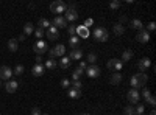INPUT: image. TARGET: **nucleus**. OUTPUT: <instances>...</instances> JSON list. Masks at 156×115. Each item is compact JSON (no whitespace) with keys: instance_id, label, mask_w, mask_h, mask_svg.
Masks as SVG:
<instances>
[{"instance_id":"obj_1","label":"nucleus","mask_w":156,"mask_h":115,"mask_svg":"<svg viewBox=\"0 0 156 115\" xmlns=\"http://www.w3.org/2000/svg\"><path fill=\"white\" fill-rule=\"evenodd\" d=\"M147 79H148V76L145 73H136L131 76V79H129V84H131L133 89H140V87H144L147 84Z\"/></svg>"},{"instance_id":"obj_2","label":"nucleus","mask_w":156,"mask_h":115,"mask_svg":"<svg viewBox=\"0 0 156 115\" xmlns=\"http://www.w3.org/2000/svg\"><path fill=\"white\" fill-rule=\"evenodd\" d=\"M94 37H95V41H97V42H106V41H108V37H109L108 30H106V28H103V27H97V28L94 30Z\"/></svg>"},{"instance_id":"obj_3","label":"nucleus","mask_w":156,"mask_h":115,"mask_svg":"<svg viewBox=\"0 0 156 115\" xmlns=\"http://www.w3.org/2000/svg\"><path fill=\"white\" fill-rule=\"evenodd\" d=\"M66 9H67V5L64 2H61V0H55V2L50 5V11L53 12V14H56V16H59L61 12H64Z\"/></svg>"},{"instance_id":"obj_4","label":"nucleus","mask_w":156,"mask_h":115,"mask_svg":"<svg viewBox=\"0 0 156 115\" xmlns=\"http://www.w3.org/2000/svg\"><path fill=\"white\" fill-rule=\"evenodd\" d=\"M64 53H66V47H64L62 44H58L55 48H51V50H48V55H50V58L53 59V58H62L64 56Z\"/></svg>"},{"instance_id":"obj_5","label":"nucleus","mask_w":156,"mask_h":115,"mask_svg":"<svg viewBox=\"0 0 156 115\" xmlns=\"http://www.w3.org/2000/svg\"><path fill=\"white\" fill-rule=\"evenodd\" d=\"M126 98H128L129 103H131V106H136L140 101V93H139V90H136V89H131V90H128Z\"/></svg>"},{"instance_id":"obj_6","label":"nucleus","mask_w":156,"mask_h":115,"mask_svg":"<svg viewBox=\"0 0 156 115\" xmlns=\"http://www.w3.org/2000/svg\"><path fill=\"white\" fill-rule=\"evenodd\" d=\"M33 50H34V53H36V55L42 56L44 53L48 52V47H47V44H45L44 41H36L34 45H33Z\"/></svg>"},{"instance_id":"obj_7","label":"nucleus","mask_w":156,"mask_h":115,"mask_svg":"<svg viewBox=\"0 0 156 115\" xmlns=\"http://www.w3.org/2000/svg\"><path fill=\"white\" fill-rule=\"evenodd\" d=\"M122 66H123V62L120 59H109L108 64H106V67L109 70H114V72H120L122 70Z\"/></svg>"},{"instance_id":"obj_8","label":"nucleus","mask_w":156,"mask_h":115,"mask_svg":"<svg viewBox=\"0 0 156 115\" xmlns=\"http://www.w3.org/2000/svg\"><path fill=\"white\" fill-rule=\"evenodd\" d=\"M64 19H66L67 23H69V22H75V20L78 19V12H76V9H73V8H67L66 11H64Z\"/></svg>"},{"instance_id":"obj_9","label":"nucleus","mask_w":156,"mask_h":115,"mask_svg":"<svg viewBox=\"0 0 156 115\" xmlns=\"http://www.w3.org/2000/svg\"><path fill=\"white\" fill-rule=\"evenodd\" d=\"M11 76H12V70H11L8 66H2V67H0V79L9 81Z\"/></svg>"},{"instance_id":"obj_10","label":"nucleus","mask_w":156,"mask_h":115,"mask_svg":"<svg viewBox=\"0 0 156 115\" xmlns=\"http://www.w3.org/2000/svg\"><path fill=\"white\" fill-rule=\"evenodd\" d=\"M86 75L89 76V78H98L100 76V69L95 66V64L94 66H87L86 67Z\"/></svg>"},{"instance_id":"obj_11","label":"nucleus","mask_w":156,"mask_h":115,"mask_svg":"<svg viewBox=\"0 0 156 115\" xmlns=\"http://www.w3.org/2000/svg\"><path fill=\"white\" fill-rule=\"evenodd\" d=\"M136 41L140 42V44H147V42L150 41V33L145 31V28L140 30V31L137 33V36H136Z\"/></svg>"},{"instance_id":"obj_12","label":"nucleus","mask_w":156,"mask_h":115,"mask_svg":"<svg viewBox=\"0 0 156 115\" xmlns=\"http://www.w3.org/2000/svg\"><path fill=\"white\" fill-rule=\"evenodd\" d=\"M151 66V61L148 58H142L139 62H137V69H139V73H144L148 67Z\"/></svg>"},{"instance_id":"obj_13","label":"nucleus","mask_w":156,"mask_h":115,"mask_svg":"<svg viewBox=\"0 0 156 115\" xmlns=\"http://www.w3.org/2000/svg\"><path fill=\"white\" fill-rule=\"evenodd\" d=\"M45 36L48 37L50 41H56L58 37H59V31H58V28H55L53 25H51L48 30H45Z\"/></svg>"},{"instance_id":"obj_14","label":"nucleus","mask_w":156,"mask_h":115,"mask_svg":"<svg viewBox=\"0 0 156 115\" xmlns=\"http://www.w3.org/2000/svg\"><path fill=\"white\" fill-rule=\"evenodd\" d=\"M83 56V50L78 47V48H72L70 50V53H69V59L70 61H80Z\"/></svg>"},{"instance_id":"obj_15","label":"nucleus","mask_w":156,"mask_h":115,"mask_svg":"<svg viewBox=\"0 0 156 115\" xmlns=\"http://www.w3.org/2000/svg\"><path fill=\"white\" fill-rule=\"evenodd\" d=\"M17 87H19V83H17V81L9 79V81H6V84H5V90H6L8 93H14V92L17 90Z\"/></svg>"},{"instance_id":"obj_16","label":"nucleus","mask_w":156,"mask_h":115,"mask_svg":"<svg viewBox=\"0 0 156 115\" xmlns=\"http://www.w3.org/2000/svg\"><path fill=\"white\" fill-rule=\"evenodd\" d=\"M53 27L55 28H66L67 27V22H66V19H64L62 16H55V19H53Z\"/></svg>"},{"instance_id":"obj_17","label":"nucleus","mask_w":156,"mask_h":115,"mask_svg":"<svg viewBox=\"0 0 156 115\" xmlns=\"http://www.w3.org/2000/svg\"><path fill=\"white\" fill-rule=\"evenodd\" d=\"M31 73L34 76H42L45 73V67H44V64H34L33 69H31Z\"/></svg>"},{"instance_id":"obj_18","label":"nucleus","mask_w":156,"mask_h":115,"mask_svg":"<svg viewBox=\"0 0 156 115\" xmlns=\"http://www.w3.org/2000/svg\"><path fill=\"white\" fill-rule=\"evenodd\" d=\"M109 83L114 84V86L120 84V83H122V75H120V72H114V73L111 75V78H109Z\"/></svg>"},{"instance_id":"obj_19","label":"nucleus","mask_w":156,"mask_h":115,"mask_svg":"<svg viewBox=\"0 0 156 115\" xmlns=\"http://www.w3.org/2000/svg\"><path fill=\"white\" fill-rule=\"evenodd\" d=\"M51 27L50 25V20L48 19H45V17H42V19H39V22H37V28H41V30H48Z\"/></svg>"},{"instance_id":"obj_20","label":"nucleus","mask_w":156,"mask_h":115,"mask_svg":"<svg viewBox=\"0 0 156 115\" xmlns=\"http://www.w3.org/2000/svg\"><path fill=\"white\" fill-rule=\"evenodd\" d=\"M129 28H133V30H144V23H142L139 19H133L131 22H129Z\"/></svg>"},{"instance_id":"obj_21","label":"nucleus","mask_w":156,"mask_h":115,"mask_svg":"<svg viewBox=\"0 0 156 115\" xmlns=\"http://www.w3.org/2000/svg\"><path fill=\"white\" fill-rule=\"evenodd\" d=\"M76 36L80 37V39H83V37L86 39V37L89 36V30L84 27V25H83V27H78V28H76Z\"/></svg>"},{"instance_id":"obj_22","label":"nucleus","mask_w":156,"mask_h":115,"mask_svg":"<svg viewBox=\"0 0 156 115\" xmlns=\"http://www.w3.org/2000/svg\"><path fill=\"white\" fill-rule=\"evenodd\" d=\"M134 56V52H133V50H129V48H126V50H123V53H122V62H126V61H129V59H131Z\"/></svg>"},{"instance_id":"obj_23","label":"nucleus","mask_w":156,"mask_h":115,"mask_svg":"<svg viewBox=\"0 0 156 115\" xmlns=\"http://www.w3.org/2000/svg\"><path fill=\"white\" fill-rule=\"evenodd\" d=\"M34 33V25L31 23V22H27L23 25V34L25 36H30V34H33Z\"/></svg>"},{"instance_id":"obj_24","label":"nucleus","mask_w":156,"mask_h":115,"mask_svg":"<svg viewBox=\"0 0 156 115\" xmlns=\"http://www.w3.org/2000/svg\"><path fill=\"white\" fill-rule=\"evenodd\" d=\"M58 66H59L61 69H64V70L69 69V67H70V59H69V56H62L61 61L58 62Z\"/></svg>"},{"instance_id":"obj_25","label":"nucleus","mask_w":156,"mask_h":115,"mask_svg":"<svg viewBox=\"0 0 156 115\" xmlns=\"http://www.w3.org/2000/svg\"><path fill=\"white\" fill-rule=\"evenodd\" d=\"M80 42H81V39L78 37L76 34L75 36H70L69 37V45L72 47V48H78V45H80Z\"/></svg>"},{"instance_id":"obj_26","label":"nucleus","mask_w":156,"mask_h":115,"mask_svg":"<svg viewBox=\"0 0 156 115\" xmlns=\"http://www.w3.org/2000/svg\"><path fill=\"white\" fill-rule=\"evenodd\" d=\"M67 95H69V98H72V100H76V98H80L83 93H81V90H76V89H69L67 90Z\"/></svg>"},{"instance_id":"obj_27","label":"nucleus","mask_w":156,"mask_h":115,"mask_svg":"<svg viewBox=\"0 0 156 115\" xmlns=\"http://www.w3.org/2000/svg\"><path fill=\"white\" fill-rule=\"evenodd\" d=\"M84 75V70H81V69H75L73 72H72V81H80V78Z\"/></svg>"},{"instance_id":"obj_28","label":"nucleus","mask_w":156,"mask_h":115,"mask_svg":"<svg viewBox=\"0 0 156 115\" xmlns=\"http://www.w3.org/2000/svg\"><path fill=\"white\" fill-rule=\"evenodd\" d=\"M8 50H9V52H17V50H19L17 39H9L8 41Z\"/></svg>"},{"instance_id":"obj_29","label":"nucleus","mask_w":156,"mask_h":115,"mask_svg":"<svg viewBox=\"0 0 156 115\" xmlns=\"http://www.w3.org/2000/svg\"><path fill=\"white\" fill-rule=\"evenodd\" d=\"M44 67H45V69H48V70H53V69H56V67H58V62H56L55 59L48 58V59L45 61V64H44Z\"/></svg>"},{"instance_id":"obj_30","label":"nucleus","mask_w":156,"mask_h":115,"mask_svg":"<svg viewBox=\"0 0 156 115\" xmlns=\"http://www.w3.org/2000/svg\"><path fill=\"white\" fill-rule=\"evenodd\" d=\"M112 31H114L115 36H122L125 33V27H123V25H120V23H115L114 27H112Z\"/></svg>"},{"instance_id":"obj_31","label":"nucleus","mask_w":156,"mask_h":115,"mask_svg":"<svg viewBox=\"0 0 156 115\" xmlns=\"http://www.w3.org/2000/svg\"><path fill=\"white\" fill-rule=\"evenodd\" d=\"M34 36L37 37V41H42V37H45V31L41 28H34Z\"/></svg>"},{"instance_id":"obj_32","label":"nucleus","mask_w":156,"mask_h":115,"mask_svg":"<svg viewBox=\"0 0 156 115\" xmlns=\"http://www.w3.org/2000/svg\"><path fill=\"white\" fill-rule=\"evenodd\" d=\"M23 66H22V64H17V66L14 67V72H12V75H17V76H20L22 73H23Z\"/></svg>"},{"instance_id":"obj_33","label":"nucleus","mask_w":156,"mask_h":115,"mask_svg":"<svg viewBox=\"0 0 156 115\" xmlns=\"http://www.w3.org/2000/svg\"><path fill=\"white\" fill-rule=\"evenodd\" d=\"M144 110H145V106L144 104H136V109H134L136 115H144Z\"/></svg>"},{"instance_id":"obj_34","label":"nucleus","mask_w":156,"mask_h":115,"mask_svg":"<svg viewBox=\"0 0 156 115\" xmlns=\"http://www.w3.org/2000/svg\"><path fill=\"white\" fill-rule=\"evenodd\" d=\"M87 62H90V66H94V62H97V55L95 53H89L87 55Z\"/></svg>"},{"instance_id":"obj_35","label":"nucleus","mask_w":156,"mask_h":115,"mask_svg":"<svg viewBox=\"0 0 156 115\" xmlns=\"http://www.w3.org/2000/svg\"><path fill=\"white\" fill-rule=\"evenodd\" d=\"M70 87H72V89H76V90H81V87H83V83H81V81H72Z\"/></svg>"},{"instance_id":"obj_36","label":"nucleus","mask_w":156,"mask_h":115,"mask_svg":"<svg viewBox=\"0 0 156 115\" xmlns=\"http://www.w3.org/2000/svg\"><path fill=\"white\" fill-rule=\"evenodd\" d=\"M70 84H72V81L67 79V78L61 79V87H64V89H70Z\"/></svg>"},{"instance_id":"obj_37","label":"nucleus","mask_w":156,"mask_h":115,"mask_svg":"<svg viewBox=\"0 0 156 115\" xmlns=\"http://www.w3.org/2000/svg\"><path fill=\"white\" fill-rule=\"evenodd\" d=\"M123 113L125 115H134V106H126L123 109Z\"/></svg>"},{"instance_id":"obj_38","label":"nucleus","mask_w":156,"mask_h":115,"mask_svg":"<svg viewBox=\"0 0 156 115\" xmlns=\"http://www.w3.org/2000/svg\"><path fill=\"white\" fill-rule=\"evenodd\" d=\"M145 101H147V103H148V104H150V106H153V107H154V106H156V98H154V96H153V95H150V98H147V100H145Z\"/></svg>"},{"instance_id":"obj_39","label":"nucleus","mask_w":156,"mask_h":115,"mask_svg":"<svg viewBox=\"0 0 156 115\" xmlns=\"http://www.w3.org/2000/svg\"><path fill=\"white\" fill-rule=\"evenodd\" d=\"M150 95H151V93H150V90H148L147 87H144V89H142V96H144L145 100H147V98H150Z\"/></svg>"},{"instance_id":"obj_40","label":"nucleus","mask_w":156,"mask_h":115,"mask_svg":"<svg viewBox=\"0 0 156 115\" xmlns=\"http://www.w3.org/2000/svg\"><path fill=\"white\" fill-rule=\"evenodd\" d=\"M67 31L70 36H75L76 34V27H73V25H70V27H67Z\"/></svg>"},{"instance_id":"obj_41","label":"nucleus","mask_w":156,"mask_h":115,"mask_svg":"<svg viewBox=\"0 0 156 115\" xmlns=\"http://www.w3.org/2000/svg\"><path fill=\"white\" fill-rule=\"evenodd\" d=\"M120 5H122V2H111V3H109V8H111V9H117Z\"/></svg>"},{"instance_id":"obj_42","label":"nucleus","mask_w":156,"mask_h":115,"mask_svg":"<svg viewBox=\"0 0 156 115\" xmlns=\"http://www.w3.org/2000/svg\"><path fill=\"white\" fill-rule=\"evenodd\" d=\"M156 28V23L154 22H150L148 25H147V28H145V31H153Z\"/></svg>"},{"instance_id":"obj_43","label":"nucleus","mask_w":156,"mask_h":115,"mask_svg":"<svg viewBox=\"0 0 156 115\" xmlns=\"http://www.w3.org/2000/svg\"><path fill=\"white\" fill-rule=\"evenodd\" d=\"M31 115H42V112H41V109H39V107H33L31 109Z\"/></svg>"},{"instance_id":"obj_44","label":"nucleus","mask_w":156,"mask_h":115,"mask_svg":"<svg viewBox=\"0 0 156 115\" xmlns=\"http://www.w3.org/2000/svg\"><path fill=\"white\" fill-rule=\"evenodd\" d=\"M86 67H87V64H86V62H84V61H81V62H80V64H78V69H81V70H84V69H86Z\"/></svg>"},{"instance_id":"obj_45","label":"nucleus","mask_w":156,"mask_h":115,"mask_svg":"<svg viewBox=\"0 0 156 115\" xmlns=\"http://www.w3.org/2000/svg\"><path fill=\"white\" fill-rule=\"evenodd\" d=\"M25 39H27V36H25V34L22 33V34H20L19 37H17V42H22V41H25Z\"/></svg>"},{"instance_id":"obj_46","label":"nucleus","mask_w":156,"mask_h":115,"mask_svg":"<svg viewBox=\"0 0 156 115\" xmlns=\"http://www.w3.org/2000/svg\"><path fill=\"white\" fill-rule=\"evenodd\" d=\"M92 23H94V20H92V19H87V20H86V25H84V27L87 28V27H90V25H92Z\"/></svg>"},{"instance_id":"obj_47","label":"nucleus","mask_w":156,"mask_h":115,"mask_svg":"<svg viewBox=\"0 0 156 115\" xmlns=\"http://www.w3.org/2000/svg\"><path fill=\"white\" fill-rule=\"evenodd\" d=\"M41 62H42V56L37 55V56H36V64H41Z\"/></svg>"},{"instance_id":"obj_48","label":"nucleus","mask_w":156,"mask_h":115,"mask_svg":"<svg viewBox=\"0 0 156 115\" xmlns=\"http://www.w3.org/2000/svg\"><path fill=\"white\" fill-rule=\"evenodd\" d=\"M125 22H126V17H125V16H122V17H120V22H119V23L122 25V23H125Z\"/></svg>"},{"instance_id":"obj_49","label":"nucleus","mask_w":156,"mask_h":115,"mask_svg":"<svg viewBox=\"0 0 156 115\" xmlns=\"http://www.w3.org/2000/svg\"><path fill=\"white\" fill-rule=\"evenodd\" d=\"M154 112H156V110H154V109H153V110H151V112H150V115H156V113H154Z\"/></svg>"},{"instance_id":"obj_50","label":"nucleus","mask_w":156,"mask_h":115,"mask_svg":"<svg viewBox=\"0 0 156 115\" xmlns=\"http://www.w3.org/2000/svg\"><path fill=\"white\" fill-rule=\"evenodd\" d=\"M81 115H90V113H81Z\"/></svg>"},{"instance_id":"obj_51","label":"nucleus","mask_w":156,"mask_h":115,"mask_svg":"<svg viewBox=\"0 0 156 115\" xmlns=\"http://www.w3.org/2000/svg\"><path fill=\"white\" fill-rule=\"evenodd\" d=\"M0 87H2V79H0Z\"/></svg>"},{"instance_id":"obj_52","label":"nucleus","mask_w":156,"mask_h":115,"mask_svg":"<svg viewBox=\"0 0 156 115\" xmlns=\"http://www.w3.org/2000/svg\"><path fill=\"white\" fill-rule=\"evenodd\" d=\"M42 115H48V113H42Z\"/></svg>"},{"instance_id":"obj_53","label":"nucleus","mask_w":156,"mask_h":115,"mask_svg":"<svg viewBox=\"0 0 156 115\" xmlns=\"http://www.w3.org/2000/svg\"><path fill=\"white\" fill-rule=\"evenodd\" d=\"M134 115H136V113H134Z\"/></svg>"}]
</instances>
